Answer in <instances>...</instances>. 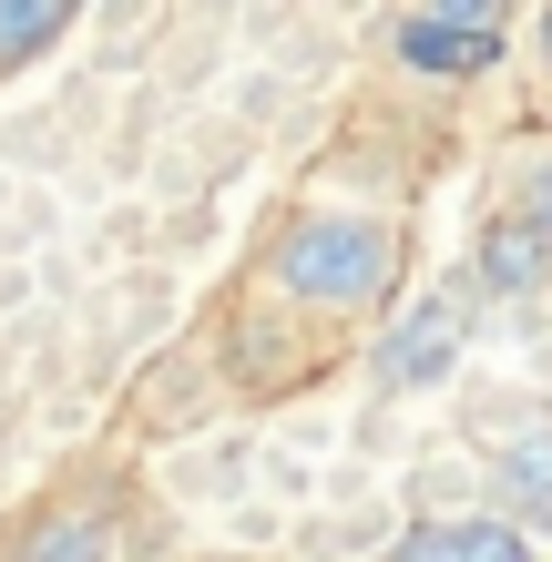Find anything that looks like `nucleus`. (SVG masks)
I'll list each match as a JSON object with an SVG mask.
<instances>
[{"label": "nucleus", "instance_id": "nucleus-1", "mask_svg": "<svg viewBox=\"0 0 552 562\" xmlns=\"http://www.w3.org/2000/svg\"><path fill=\"white\" fill-rule=\"evenodd\" d=\"M267 286L307 317H369L399 296V236L359 205H307L277 225L267 246Z\"/></svg>", "mask_w": 552, "mask_h": 562}, {"label": "nucleus", "instance_id": "nucleus-2", "mask_svg": "<svg viewBox=\"0 0 552 562\" xmlns=\"http://www.w3.org/2000/svg\"><path fill=\"white\" fill-rule=\"evenodd\" d=\"M388 52H399L409 72H430V82H461V72H492V61L511 52V21L481 11V0H440V11H399L388 21Z\"/></svg>", "mask_w": 552, "mask_h": 562}, {"label": "nucleus", "instance_id": "nucleus-3", "mask_svg": "<svg viewBox=\"0 0 552 562\" xmlns=\"http://www.w3.org/2000/svg\"><path fill=\"white\" fill-rule=\"evenodd\" d=\"M113 552H123V512L103 491H61L0 532V562H113Z\"/></svg>", "mask_w": 552, "mask_h": 562}, {"label": "nucleus", "instance_id": "nucleus-4", "mask_svg": "<svg viewBox=\"0 0 552 562\" xmlns=\"http://www.w3.org/2000/svg\"><path fill=\"white\" fill-rule=\"evenodd\" d=\"M461 338H471V286H440L419 317H399V327H388V348H379V379H388V389H419V379H440L450 358H461Z\"/></svg>", "mask_w": 552, "mask_h": 562}, {"label": "nucleus", "instance_id": "nucleus-5", "mask_svg": "<svg viewBox=\"0 0 552 562\" xmlns=\"http://www.w3.org/2000/svg\"><path fill=\"white\" fill-rule=\"evenodd\" d=\"M388 562H532V542H522V521H502V512H461V521H419V532H399Z\"/></svg>", "mask_w": 552, "mask_h": 562}, {"label": "nucleus", "instance_id": "nucleus-6", "mask_svg": "<svg viewBox=\"0 0 552 562\" xmlns=\"http://www.w3.org/2000/svg\"><path fill=\"white\" fill-rule=\"evenodd\" d=\"M471 277L492 286V296H532V286H552V236H542L522 205H511V215H492V225H481Z\"/></svg>", "mask_w": 552, "mask_h": 562}, {"label": "nucleus", "instance_id": "nucleus-7", "mask_svg": "<svg viewBox=\"0 0 552 562\" xmlns=\"http://www.w3.org/2000/svg\"><path fill=\"white\" fill-rule=\"evenodd\" d=\"M61 31H72V0H0V72L11 61H42Z\"/></svg>", "mask_w": 552, "mask_h": 562}, {"label": "nucleus", "instance_id": "nucleus-8", "mask_svg": "<svg viewBox=\"0 0 552 562\" xmlns=\"http://www.w3.org/2000/svg\"><path fill=\"white\" fill-rule=\"evenodd\" d=\"M502 471H511L522 502H552V429H522V440L502 450Z\"/></svg>", "mask_w": 552, "mask_h": 562}, {"label": "nucleus", "instance_id": "nucleus-9", "mask_svg": "<svg viewBox=\"0 0 552 562\" xmlns=\"http://www.w3.org/2000/svg\"><path fill=\"white\" fill-rule=\"evenodd\" d=\"M522 215H532V225H542V236H552V154L532 164V184H522Z\"/></svg>", "mask_w": 552, "mask_h": 562}, {"label": "nucleus", "instance_id": "nucleus-10", "mask_svg": "<svg viewBox=\"0 0 552 562\" xmlns=\"http://www.w3.org/2000/svg\"><path fill=\"white\" fill-rule=\"evenodd\" d=\"M532 52H542V72H552V11H542V21H532Z\"/></svg>", "mask_w": 552, "mask_h": 562}]
</instances>
